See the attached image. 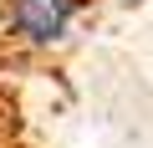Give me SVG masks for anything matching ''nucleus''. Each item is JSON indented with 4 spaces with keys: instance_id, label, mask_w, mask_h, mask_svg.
<instances>
[{
    "instance_id": "nucleus-1",
    "label": "nucleus",
    "mask_w": 153,
    "mask_h": 148,
    "mask_svg": "<svg viewBox=\"0 0 153 148\" xmlns=\"http://www.w3.org/2000/svg\"><path fill=\"white\" fill-rule=\"evenodd\" d=\"M97 0H0V46L16 61H56L76 46Z\"/></svg>"
},
{
    "instance_id": "nucleus-2",
    "label": "nucleus",
    "mask_w": 153,
    "mask_h": 148,
    "mask_svg": "<svg viewBox=\"0 0 153 148\" xmlns=\"http://www.w3.org/2000/svg\"><path fill=\"white\" fill-rule=\"evenodd\" d=\"M0 148H10V133H0Z\"/></svg>"
}]
</instances>
